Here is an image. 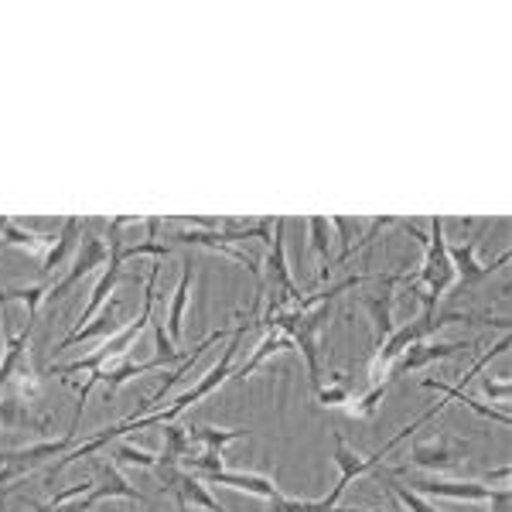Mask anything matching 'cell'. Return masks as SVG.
Instances as JSON below:
<instances>
[{
    "instance_id": "1",
    "label": "cell",
    "mask_w": 512,
    "mask_h": 512,
    "mask_svg": "<svg viewBox=\"0 0 512 512\" xmlns=\"http://www.w3.org/2000/svg\"><path fill=\"white\" fill-rule=\"evenodd\" d=\"M158 274H161V267H151V274H147V287H144V308H140V318L134 321H127V325L120 328L117 335H110L103 345L93 352V355H86V359H79V362H65V366H52L48 369V376H69V373H99V369H106L110 362H120V359H127L130 349L137 345V338L144 335V328L154 321V304H158Z\"/></svg>"
},
{
    "instance_id": "2",
    "label": "cell",
    "mask_w": 512,
    "mask_h": 512,
    "mask_svg": "<svg viewBox=\"0 0 512 512\" xmlns=\"http://www.w3.org/2000/svg\"><path fill=\"white\" fill-rule=\"evenodd\" d=\"M424 243H427L424 267H420L414 277H407V284L424 287V291H420V304H424V315H434L437 301H441V297H448L451 284H454L448 239H444V219H431V236H427Z\"/></svg>"
},
{
    "instance_id": "3",
    "label": "cell",
    "mask_w": 512,
    "mask_h": 512,
    "mask_svg": "<svg viewBox=\"0 0 512 512\" xmlns=\"http://www.w3.org/2000/svg\"><path fill=\"white\" fill-rule=\"evenodd\" d=\"M246 332H250V325H246V321H239L233 332H229V345H226V352H222V359H219L216 366H212L202 379H198L192 390L181 393L178 400L171 403L168 410H164V414H158L161 424H171V420H178L188 407H195L198 400H205L209 393H216L219 386L226 383V379H233V359H236V349H239V342H243V335H246Z\"/></svg>"
},
{
    "instance_id": "4",
    "label": "cell",
    "mask_w": 512,
    "mask_h": 512,
    "mask_svg": "<svg viewBox=\"0 0 512 512\" xmlns=\"http://www.w3.org/2000/svg\"><path fill=\"white\" fill-rule=\"evenodd\" d=\"M103 499H130V502H137V506H144L147 495L137 492L134 485H130L127 478L120 475V468L110 461V465H99L96 468L93 489L82 495L79 502H62V506H52V502H38V506H31V509H35V512H89L93 506H99Z\"/></svg>"
},
{
    "instance_id": "5",
    "label": "cell",
    "mask_w": 512,
    "mask_h": 512,
    "mask_svg": "<svg viewBox=\"0 0 512 512\" xmlns=\"http://www.w3.org/2000/svg\"><path fill=\"white\" fill-rule=\"evenodd\" d=\"M72 448H76V431L69 437H62V441H41V444H31V448L0 451V489H4L7 482H14V478L35 472V468H41L45 461L62 458V454Z\"/></svg>"
},
{
    "instance_id": "6",
    "label": "cell",
    "mask_w": 512,
    "mask_h": 512,
    "mask_svg": "<svg viewBox=\"0 0 512 512\" xmlns=\"http://www.w3.org/2000/svg\"><path fill=\"white\" fill-rule=\"evenodd\" d=\"M468 454H472V444L468 441L451 437V434H437V437H431V441L414 444V451H410V465L441 475V472H454Z\"/></svg>"
},
{
    "instance_id": "7",
    "label": "cell",
    "mask_w": 512,
    "mask_h": 512,
    "mask_svg": "<svg viewBox=\"0 0 512 512\" xmlns=\"http://www.w3.org/2000/svg\"><path fill=\"white\" fill-rule=\"evenodd\" d=\"M284 226L287 222L284 219H277L274 222V250H270L267 256V284H270V304L267 308H284V304H297L301 301V287L294 284V277H291V267H287V250H284Z\"/></svg>"
},
{
    "instance_id": "8",
    "label": "cell",
    "mask_w": 512,
    "mask_h": 512,
    "mask_svg": "<svg viewBox=\"0 0 512 512\" xmlns=\"http://www.w3.org/2000/svg\"><path fill=\"white\" fill-rule=\"evenodd\" d=\"M475 345H478L475 338H468V342H417L400 352V359H396L390 366V373H386V383H396L400 376L417 373V369L431 366V362L451 359V355H458V352H468V349H475Z\"/></svg>"
},
{
    "instance_id": "9",
    "label": "cell",
    "mask_w": 512,
    "mask_h": 512,
    "mask_svg": "<svg viewBox=\"0 0 512 512\" xmlns=\"http://www.w3.org/2000/svg\"><path fill=\"white\" fill-rule=\"evenodd\" d=\"M106 260H110V246H106V239L86 236L82 239V246L76 250V256H72V267L65 270V277L48 287V301H62V297L69 294L82 277H89L93 270H99Z\"/></svg>"
},
{
    "instance_id": "10",
    "label": "cell",
    "mask_w": 512,
    "mask_h": 512,
    "mask_svg": "<svg viewBox=\"0 0 512 512\" xmlns=\"http://www.w3.org/2000/svg\"><path fill=\"white\" fill-rule=\"evenodd\" d=\"M407 284L403 274H386L379 277V291L376 294H366L362 297V308L369 311V321H373V345L386 342L393 335V304H396V287Z\"/></svg>"
},
{
    "instance_id": "11",
    "label": "cell",
    "mask_w": 512,
    "mask_h": 512,
    "mask_svg": "<svg viewBox=\"0 0 512 512\" xmlns=\"http://www.w3.org/2000/svg\"><path fill=\"white\" fill-rule=\"evenodd\" d=\"M31 332H35V321H28V325H24V332H18V335L7 332V325L0 321V335H4V359H0V390H4L7 383H14V379L35 373V366H31V355H28Z\"/></svg>"
},
{
    "instance_id": "12",
    "label": "cell",
    "mask_w": 512,
    "mask_h": 512,
    "mask_svg": "<svg viewBox=\"0 0 512 512\" xmlns=\"http://www.w3.org/2000/svg\"><path fill=\"white\" fill-rule=\"evenodd\" d=\"M410 492L417 495H437V499H454V502H492L495 489L482 482H451V478H410Z\"/></svg>"
},
{
    "instance_id": "13",
    "label": "cell",
    "mask_w": 512,
    "mask_h": 512,
    "mask_svg": "<svg viewBox=\"0 0 512 512\" xmlns=\"http://www.w3.org/2000/svg\"><path fill=\"white\" fill-rule=\"evenodd\" d=\"M448 256H451V267H454V280H465V287L482 284V280H489L495 270L509 263V253H502L495 263H478L475 239H468V243H458V246H448Z\"/></svg>"
},
{
    "instance_id": "14",
    "label": "cell",
    "mask_w": 512,
    "mask_h": 512,
    "mask_svg": "<svg viewBox=\"0 0 512 512\" xmlns=\"http://www.w3.org/2000/svg\"><path fill=\"white\" fill-rule=\"evenodd\" d=\"M205 485H226V489H236V492H246V495H256V499H267V502H277L280 492L277 482L270 475H250V472H209V475H198Z\"/></svg>"
},
{
    "instance_id": "15",
    "label": "cell",
    "mask_w": 512,
    "mask_h": 512,
    "mask_svg": "<svg viewBox=\"0 0 512 512\" xmlns=\"http://www.w3.org/2000/svg\"><path fill=\"white\" fill-rule=\"evenodd\" d=\"M123 308V301L120 297H110V308H103L99 311V318L93 321V325H86V328H76L72 335H65L59 345H55V352H65V349H72V345H79V342H89V338H99V335H117L120 328H123V321L117 318V311Z\"/></svg>"
},
{
    "instance_id": "16",
    "label": "cell",
    "mask_w": 512,
    "mask_h": 512,
    "mask_svg": "<svg viewBox=\"0 0 512 512\" xmlns=\"http://www.w3.org/2000/svg\"><path fill=\"white\" fill-rule=\"evenodd\" d=\"M79 229H82V219H76V216L62 222L59 239H55V243L48 246V253L41 256V267H38V274H41V277H48L52 270H59L62 263L79 250Z\"/></svg>"
},
{
    "instance_id": "17",
    "label": "cell",
    "mask_w": 512,
    "mask_h": 512,
    "mask_svg": "<svg viewBox=\"0 0 512 512\" xmlns=\"http://www.w3.org/2000/svg\"><path fill=\"white\" fill-rule=\"evenodd\" d=\"M48 427H52V420L31 414V407H28V403H21L18 396H14V400H0V431H35V434H45Z\"/></svg>"
},
{
    "instance_id": "18",
    "label": "cell",
    "mask_w": 512,
    "mask_h": 512,
    "mask_svg": "<svg viewBox=\"0 0 512 512\" xmlns=\"http://www.w3.org/2000/svg\"><path fill=\"white\" fill-rule=\"evenodd\" d=\"M0 243L4 246H18V250L45 256L48 246L55 243V236H38L31 229H24L18 219H0Z\"/></svg>"
},
{
    "instance_id": "19",
    "label": "cell",
    "mask_w": 512,
    "mask_h": 512,
    "mask_svg": "<svg viewBox=\"0 0 512 512\" xmlns=\"http://www.w3.org/2000/svg\"><path fill=\"white\" fill-rule=\"evenodd\" d=\"M192 284H195L192 263H181V284H178L175 301H171V311H168V338L171 342H178L181 332H185V311H188V301H192Z\"/></svg>"
},
{
    "instance_id": "20",
    "label": "cell",
    "mask_w": 512,
    "mask_h": 512,
    "mask_svg": "<svg viewBox=\"0 0 512 512\" xmlns=\"http://www.w3.org/2000/svg\"><path fill=\"white\" fill-rule=\"evenodd\" d=\"M284 349H294L291 338H287L284 332H267V335H263V342L256 345V352L250 355V359H246V366L233 369V379H239V383H243V379H250L256 369H260L263 362L270 359V355H277V352H284Z\"/></svg>"
},
{
    "instance_id": "21",
    "label": "cell",
    "mask_w": 512,
    "mask_h": 512,
    "mask_svg": "<svg viewBox=\"0 0 512 512\" xmlns=\"http://www.w3.org/2000/svg\"><path fill=\"white\" fill-rule=\"evenodd\" d=\"M424 390H437V393H444V396H451V400H458V403H465L472 414H478L482 420H495V424H502V427H509L512 420L506 410H495V407H485V403H478L475 396H468L465 390H458V386H448V383H437V379H424Z\"/></svg>"
},
{
    "instance_id": "22",
    "label": "cell",
    "mask_w": 512,
    "mask_h": 512,
    "mask_svg": "<svg viewBox=\"0 0 512 512\" xmlns=\"http://www.w3.org/2000/svg\"><path fill=\"white\" fill-rule=\"evenodd\" d=\"M250 434H253L250 427H192L188 441L202 444L205 451H226V444L243 441V437H250Z\"/></svg>"
},
{
    "instance_id": "23",
    "label": "cell",
    "mask_w": 512,
    "mask_h": 512,
    "mask_svg": "<svg viewBox=\"0 0 512 512\" xmlns=\"http://www.w3.org/2000/svg\"><path fill=\"white\" fill-rule=\"evenodd\" d=\"M161 427H164V451H161L158 465H164V468H181V461H185L188 451H192L188 431H181L175 420H171V424H161Z\"/></svg>"
},
{
    "instance_id": "24",
    "label": "cell",
    "mask_w": 512,
    "mask_h": 512,
    "mask_svg": "<svg viewBox=\"0 0 512 512\" xmlns=\"http://www.w3.org/2000/svg\"><path fill=\"white\" fill-rule=\"evenodd\" d=\"M110 458H113V465H137V468H147V472H154L158 468V458H154L151 451H144V448H137V444H130V441H120L117 437V444H113V451H110Z\"/></svg>"
},
{
    "instance_id": "25",
    "label": "cell",
    "mask_w": 512,
    "mask_h": 512,
    "mask_svg": "<svg viewBox=\"0 0 512 512\" xmlns=\"http://www.w3.org/2000/svg\"><path fill=\"white\" fill-rule=\"evenodd\" d=\"M7 301H21L28 308V321L38 318V308L48 301V287L45 284H31V287H14V291H0V304Z\"/></svg>"
},
{
    "instance_id": "26",
    "label": "cell",
    "mask_w": 512,
    "mask_h": 512,
    "mask_svg": "<svg viewBox=\"0 0 512 512\" xmlns=\"http://www.w3.org/2000/svg\"><path fill=\"white\" fill-rule=\"evenodd\" d=\"M308 229H311V250H315V256L321 260L318 280H328V274H332V267H328V246H332V239H328V219L325 216H311Z\"/></svg>"
},
{
    "instance_id": "27",
    "label": "cell",
    "mask_w": 512,
    "mask_h": 512,
    "mask_svg": "<svg viewBox=\"0 0 512 512\" xmlns=\"http://www.w3.org/2000/svg\"><path fill=\"white\" fill-rule=\"evenodd\" d=\"M315 396H318L321 407H349V400H352L349 376H345V373H335V376H332V383H328V386H318Z\"/></svg>"
},
{
    "instance_id": "28",
    "label": "cell",
    "mask_w": 512,
    "mask_h": 512,
    "mask_svg": "<svg viewBox=\"0 0 512 512\" xmlns=\"http://www.w3.org/2000/svg\"><path fill=\"white\" fill-rule=\"evenodd\" d=\"M386 390H390V383H376L373 390L366 396H359V400H349V407H345V414L355 417V420H369L379 410V403H383Z\"/></svg>"
},
{
    "instance_id": "29",
    "label": "cell",
    "mask_w": 512,
    "mask_h": 512,
    "mask_svg": "<svg viewBox=\"0 0 512 512\" xmlns=\"http://www.w3.org/2000/svg\"><path fill=\"white\" fill-rule=\"evenodd\" d=\"M386 492H390L393 495V499L396 502H400V506L403 509H407V512H437L434 506H431V502H427L424 499V495H417V492H410L407 489V485H403V482H396V478H386Z\"/></svg>"
},
{
    "instance_id": "30",
    "label": "cell",
    "mask_w": 512,
    "mask_h": 512,
    "mask_svg": "<svg viewBox=\"0 0 512 512\" xmlns=\"http://www.w3.org/2000/svg\"><path fill=\"white\" fill-rule=\"evenodd\" d=\"M188 468H192V475L222 472V468H226V454H222V451H202V454H195V458H188Z\"/></svg>"
},
{
    "instance_id": "31",
    "label": "cell",
    "mask_w": 512,
    "mask_h": 512,
    "mask_svg": "<svg viewBox=\"0 0 512 512\" xmlns=\"http://www.w3.org/2000/svg\"><path fill=\"white\" fill-rule=\"evenodd\" d=\"M328 226H335L338 236H342V256H338V263H335V267H342V263H349V256H352V233L359 229V222L335 216V219H328Z\"/></svg>"
},
{
    "instance_id": "32",
    "label": "cell",
    "mask_w": 512,
    "mask_h": 512,
    "mask_svg": "<svg viewBox=\"0 0 512 512\" xmlns=\"http://www.w3.org/2000/svg\"><path fill=\"white\" fill-rule=\"evenodd\" d=\"M482 390L485 396H489L492 403H509V396H512V383L509 379H482Z\"/></svg>"
},
{
    "instance_id": "33",
    "label": "cell",
    "mask_w": 512,
    "mask_h": 512,
    "mask_svg": "<svg viewBox=\"0 0 512 512\" xmlns=\"http://www.w3.org/2000/svg\"><path fill=\"white\" fill-rule=\"evenodd\" d=\"M489 506H492V512H509V489H495V499Z\"/></svg>"
}]
</instances>
